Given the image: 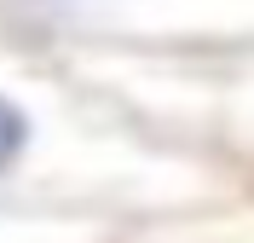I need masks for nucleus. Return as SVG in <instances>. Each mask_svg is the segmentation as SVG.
Returning a JSON list of instances; mask_svg holds the SVG:
<instances>
[{
  "label": "nucleus",
  "instance_id": "obj_1",
  "mask_svg": "<svg viewBox=\"0 0 254 243\" xmlns=\"http://www.w3.org/2000/svg\"><path fill=\"white\" fill-rule=\"evenodd\" d=\"M29 151H35V116L0 87V179L17 174V168L29 162Z\"/></svg>",
  "mask_w": 254,
  "mask_h": 243
}]
</instances>
